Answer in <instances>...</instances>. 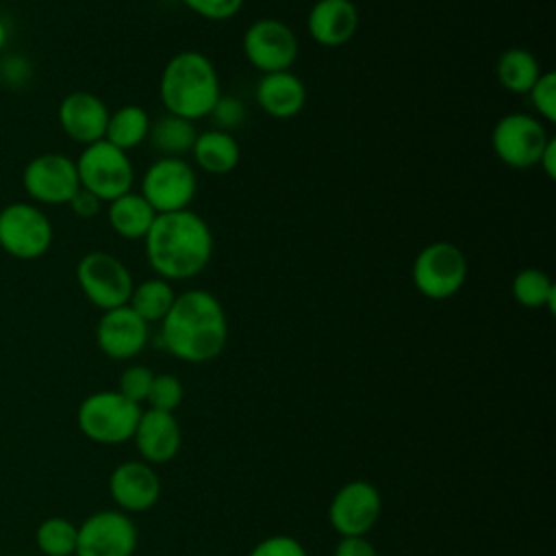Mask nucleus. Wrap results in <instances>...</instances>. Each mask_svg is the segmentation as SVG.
Here are the masks:
<instances>
[{
  "label": "nucleus",
  "instance_id": "nucleus-1",
  "mask_svg": "<svg viewBox=\"0 0 556 556\" xmlns=\"http://www.w3.org/2000/svg\"><path fill=\"white\" fill-rule=\"evenodd\" d=\"M165 352L185 363H208L217 358L228 341V319L222 302L204 291L176 293L159 332Z\"/></svg>",
  "mask_w": 556,
  "mask_h": 556
},
{
  "label": "nucleus",
  "instance_id": "nucleus-2",
  "mask_svg": "<svg viewBox=\"0 0 556 556\" xmlns=\"http://www.w3.org/2000/svg\"><path fill=\"white\" fill-rule=\"evenodd\" d=\"M146 261L154 276L180 282L200 276L213 256V232L204 217L185 208L154 217L143 237Z\"/></svg>",
  "mask_w": 556,
  "mask_h": 556
},
{
  "label": "nucleus",
  "instance_id": "nucleus-3",
  "mask_svg": "<svg viewBox=\"0 0 556 556\" xmlns=\"http://www.w3.org/2000/svg\"><path fill=\"white\" fill-rule=\"evenodd\" d=\"M159 96L169 115L189 122L208 117L222 96L217 67L200 50H180L163 65Z\"/></svg>",
  "mask_w": 556,
  "mask_h": 556
},
{
  "label": "nucleus",
  "instance_id": "nucleus-4",
  "mask_svg": "<svg viewBox=\"0 0 556 556\" xmlns=\"http://www.w3.org/2000/svg\"><path fill=\"white\" fill-rule=\"evenodd\" d=\"M141 417V406L115 391H96L87 395L76 413L80 432L96 443L117 445L132 439Z\"/></svg>",
  "mask_w": 556,
  "mask_h": 556
},
{
  "label": "nucleus",
  "instance_id": "nucleus-5",
  "mask_svg": "<svg viewBox=\"0 0 556 556\" xmlns=\"http://www.w3.org/2000/svg\"><path fill=\"white\" fill-rule=\"evenodd\" d=\"M78 182L102 202H111L132 191L135 167L128 152L115 148L106 139L89 143L76 159Z\"/></svg>",
  "mask_w": 556,
  "mask_h": 556
},
{
  "label": "nucleus",
  "instance_id": "nucleus-6",
  "mask_svg": "<svg viewBox=\"0 0 556 556\" xmlns=\"http://www.w3.org/2000/svg\"><path fill=\"white\" fill-rule=\"evenodd\" d=\"M467 274V256L452 241L428 243L417 252L410 267L415 289L428 300H447L456 295L463 289Z\"/></svg>",
  "mask_w": 556,
  "mask_h": 556
},
{
  "label": "nucleus",
  "instance_id": "nucleus-7",
  "mask_svg": "<svg viewBox=\"0 0 556 556\" xmlns=\"http://www.w3.org/2000/svg\"><path fill=\"white\" fill-rule=\"evenodd\" d=\"M139 193L156 215L185 211L198 193L195 169L180 156H159L146 167Z\"/></svg>",
  "mask_w": 556,
  "mask_h": 556
},
{
  "label": "nucleus",
  "instance_id": "nucleus-8",
  "mask_svg": "<svg viewBox=\"0 0 556 556\" xmlns=\"http://www.w3.org/2000/svg\"><path fill=\"white\" fill-rule=\"evenodd\" d=\"M76 282L83 295L100 311L128 304L135 280L126 263L104 250H91L76 265Z\"/></svg>",
  "mask_w": 556,
  "mask_h": 556
},
{
  "label": "nucleus",
  "instance_id": "nucleus-9",
  "mask_svg": "<svg viewBox=\"0 0 556 556\" xmlns=\"http://www.w3.org/2000/svg\"><path fill=\"white\" fill-rule=\"evenodd\" d=\"M54 239L50 217L35 202H9L0 208V248L20 261L43 256Z\"/></svg>",
  "mask_w": 556,
  "mask_h": 556
},
{
  "label": "nucleus",
  "instance_id": "nucleus-10",
  "mask_svg": "<svg viewBox=\"0 0 556 556\" xmlns=\"http://www.w3.org/2000/svg\"><path fill=\"white\" fill-rule=\"evenodd\" d=\"M552 135L536 115L510 111L502 115L491 132L495 156L513 169H530L539 163Z\"/></svg>",
  "mask_w": 556,
  "mask_h": 556
},
{
  "label": "nucleus",
  "instance_id": "nucleus-11",
  "mask_svg": "<svg viewBox=\"0 0 556 556\" xmlns=\"http://www.w3.org/2000/svg\"><path fill=\"white\" fill-rule=\"evenodd\" d=\"M241 48L248 63L261 74L291 70L300 52L293 28L276 17L254 20L243 33Z\"/></svg>",
  "mask_w": 556,
  "mask_h": 556
},
{
  "label": "nucleus",
  "instance_id": "nucleus-12",
  "mask_svg": "<svg viewBox=\"0 0 556 556\" xmlns=\"http://www.w3.org/2000/svg\"><path fill=\"white\" fill-rule=\"evenodd\" d=\"M22 185L30 200L37 204H67L80 187L76 161L61 152L37 154L26 163L22 172Z\"/></svg>",
  "mask_w": 556,
  "mask_h": 556
},
{
  "label": "nucleus",
  "instance_id": "nucleus-13",
  "mask_svg": "<svg viewBox=\"0 0 556 556\" xmlns=\"http://www.w3.org/2000/svg\"><path fill=\"white\" fill-rule=\"evenodd\" d=\"M137 528L124 510H98L78 526L74 556H132Z\"/></svg>",
  "mask_w": 556,
  "mask_h": 556
},
{
  "label": "nucleus",
  "instance_id": "nucleus-14",
  "mask_svg": "<svg viewBox=\"0 0 556 556\" xmlns=\"http://www.w3.org/2000/svg\"><path fill=\"white\" fill-rule=\"evenodd\" d=\"M380 513V491L367 480H352L334 493L328 519L341 536H365L376 526Z\"/></svg>",
  "mask_w": 556,
  "mask_h": 556
},
{
  "label": "nucleus",
  "instance_id": "nucleus-15",
  "mask_svg": "<svg viewBox=\"0 0 556 556\" xmlns=\"http://www.w3.org/2000/svg\"><path fill=\"white\" fill-rule=\"evenodd\" d=\"M150 339V324L143 321L128 304L102 311L96 326V343L113 361L135 358Z\"/></svg>",
  "mask_w": 556,
  "mask_h": 556
},
{
  "label": "nucleus",
  "instance_id": "nucleus-16",
  "mask_svg": "<svg viewBox=\"0 0 556 556\" xmlns=\"http://www.w3.org/2000/svg\"><path fill=\"white\" fill-rule=\"evenodd\" d=\"M109 493L119 510L143 513L161 497V478L146 460L119 463L109 476Z\"/></svg>",
  "mask_w": 556,
  "mask_h": 556
},
{
  "label": "nucleus",
  "instance_id": "nucleus-17",
  "mask_svg": "<svg viewBox=\"0 0 556 556\" xmlns=\"http://www.w3.org/2000/svg\"><path fill=\"white\" fill-rule=\"evenodd\" d=\"M106 102L91 91H70L56 111L61 130L76 143L89 146L104 139L109 122Z\"/></svg>",
  "mask_w": 556,
  "mask_h": 556
},
{
  "label": "nucleus",
  "instance_id": "nucleus-18",
  "mask_svg": "<svg viewBox=\"0 0 556 556\" xmlns=\"http://www.w3.org/2000/svg\"><path fill=\"white\" fill-rule=\"evenodd\" d=\"M358 9L352 0H317L308 9L306 30L324 48L345 46L358 30Z\"/></svg>",
  "mask_w": 556,
  "mask_h": 556
},
{
  "label": "nucleus",
  "instance_id": "nucleus-19",
  "mask_svg": "<svg viewBox=\"0 0 556 556\" xmlns=\"http://www.w3.org/2000/svg\"><path fill=\"white\" fill-rule=\"evenodd\" d=\"M132 439L146 463L161 465L172 460L178 454L182 443V432L174 413L148 408V410H141Z\"/></svg>",
  "mask_w": 556,
  "mask_h": 556
},
{
  "label": "nucleus",
  "instance_id": "nucleus-20",
  "mask_svg": "<svg viewBox=\"0 0 556 556\" xmlns=\"http://www.w3.org/2000/svg\"><path fill=\"white\" fill-rule=\"evenodd\" d=\"M258 106L274 119H291L306 104V85L291 70L263 74L254 89Z\"/></svg>",
  "mask_w": 556,
  "mask_h": 556
},
{
  "label": "nucleus",
  "instance_id": "nucleus-21",
  "mask_svg": "<svg viewBox=\"0 0 556 556\" xmlns=\"http://www.w3.org/2000/svg\"><path fill=\"white\" fill-rule=\"evenodd\" d=\"M191 154H193L195 165L202 172L213 174V176H224V174H230L239 165L241 148L232 132L211 128V130L198 132Z\"/></svg>",
  "mask_w": 556,
  "mask_h": 556
},
{
  "label": "nucleus",
  "instance_id": "nucleus-22",
  "mask_svg": "<svg viewBox=\"0 0 556 556\" xmlns=\"http://www.w3.org/2000/svg\"><path fill=\"white\" fill-rule=\"evenodd\" d=\"M154 217H156L154 208L146 202L141 193H135V191H128L111 200L106 206L109 226L113 228L115 235L128 241H137V239L143 241Z\"/></svg>",
  "mask_w": 556,
  "mask_h": 556
},
{
  "label": "nucleus",
  "instance_id": "nucleus-23",
  "mask_svg": "<svg viewBox=\"0 0 556 556\" xmlns=\"http://www.w3.org/2000/svg\"><path fill=\"white\" fill-rule=\"evenodd\" d=\"M150 126H152V119L143 106L124 104L109 113L104 139L115 148L130 152L148 139Z\"/></svg>",
  "mask_w": 556,
  "mask_h": 556
},
{
  "label": "nucleus",
  "instance_id": "nucleus-24",
  "mask_svg": "<svg viewBox=\"0 0 556 556\" xmlns=\"http://www.w3.org/2000/svg\"><path fill=\"white\" fill-rule=\"evenodd\" d=\"M541 63L539 59L526 50V48H508L500 54L497 63H495V76L497 83L510 91V93H528L532 89V85L536 83V78L541 76Z\"/></svg>",
  "mask_w": 556,
  "mask_h": 556
},
{
  "label": "nucleus",
  "instance_id": "nucleus-25",
  "mask_svg": "<svg viewBox=\"0 0 556 556\" xmlns=\"http://www.w3.org/2000/svg\"><path fill=\"white\" fill-rule=\"evenodd\" d=\"M198 137V130L193 126V122L178 117V115H163L156 122H152L148 139L152 143V148L161 154V156H185L187 152H191L193 141Z\"/></svg>",
  "mask_w": 556,
  "mask_h": 556
},
{
  "label": "nucleus",
  "instance_id": "nucleus-26",
  "mask_svg": "<svg viewBox=\"0 0 556 556\" xmlns=\"http://www.w3.org/2000/svg\"><path fill=\"white\" fill-rule=\"evenodd\" d=\"M176 300V291L169 280L161 276H152L141 280L132 287V293L128 298V306L148 324H154L167 315Z\"/></svg>",
  "mask_w": 556,
  "mask_h": 556
},
{
  "label": "nucleus",
  "instance_id": "nucleus-27",
  "mask_svg": "<svg viewBox=\"0 0 556 556\" xmlns=\"http://www.w3.org/2000/svg\"><path fill=\"white\" fill-rule=\"evenodd\" d=\"M510 293L515 302L523 308H547L549 313H554L556 285L543 269H536V267L519 269L513 276Z\"/></svg>",
  "mask_w": 556,
  "mask_h": 556
},
{
  "label": "nucleus",
  "instance_id": "nucleus-28",
  "mask_svg": "<svg viewBox=\"0 0 556 556\" xmlns=\"http://www.w3.org/2000/svg\"><path fill=\"white\" fill-rule=\"evenodd\" d=\"M78 526L67 517H46L35 530V543L43 556H74Z\"/></svg>",
  "mask_w": 556,
  "mask_h": 556
},
{
  "label": "nucleus",
  "instance_id": "nucleus-29",
  "mask_svg": "<svg viewBox=\"0 0 556 556\" xmlns=\"http://www.w3.org/2000/svg\"><path fill=\"white\" fill-rule=\"evenodd\" d=\"M185 397L182 382L174 374H154V380L148 391V406L163 413H174Z\"/></svg>",
  "mask_w": 556,
  "mask_h": 556
},
{
  "label": "nucleus",
  "instance_id": "nucleus-30",
  "mask_svg": "<svg viewBox=\"0 0 556 556\" xmlns=\"http://www.w3.org/2000/svg\"><path fill=\"white\" fill-rule=\"evenodd\" d=\"M532 109L539 113L541 122H556V74L552 70H543L532 89L528 91Z\"/></svg>",
  "mask_w": 556,
  "mask_h": 556
},
{
  "label": "nucleus",
  "instance_id": "nucleus-31",
  "mask_svg": "<svg viewBox=\"0 0 556 556\" xmlns=\"http://www.w3.org/2000/svg\"><path fill=\"white\" fill-rule=\"evenodd\" d=\"M152 380H154V371L150 367H146V365H130V367H126L122 371L119 382H117V391L124 397H128L130 402L141 404L148 397Z\"/></svg>",
  "mask_w": 556,
  "mask_h": 556
},
{
  "label": "nucleus",
  "instance_id": "nucleus-32",
  "mask_svg": "<svg viewBox=\"0 0 556 556\" xmlns=\"http://www.w3.org/2000/svg\"><path fill=\"white\" fill-rule=\"evenodd\" d=\"M191 13L208 22H226L232 20L245 0H180Z\"/></svg>",
  "mask_w": 556,
  "mask_h": 556
},
{
  "label": "nucleus",
  "instance_id": "nucleus-33",
  "mask_svg": "<svg viewBox=\"0 0 556 556\" xmlns=\"http://www.w3.org/2000/svg\"><path fill=\"white\" fill-rule=\"evenodd\" d=\"M208 117L213 119L217 130L230 132V130H235L237 126L243 124V119H245V104L239 98H235V96H224L222 93L219 100L215 102V106L211 109Z\"/></svg>",
  "mask_w": 556,
  "mask_h": 556
},
{
  "label": "nucleus",
  "instance_id": "nucleus-34",
  "mask_svg": "<svg viewBox=\"0 0 556 556\" xmlns=\"http://www.w3.org/2000/svg\"><path fill=\"white\" fill-rule=\"evenodd\" d=\"M248 556H308V552L295 536L271 534L258 541Z\"/></svg>",
  "mask_w": 556,
  "mask_h": 556
},
{
  "label": "nucleus",
  "instance_id": "nucleus-35",
  "mask_svg": "<svg viewBox=\"0 0 556 556\" xmlns=\"http://www.w3.org/2000/svg\"><path fill=\"white\" fill-rule=\"evenodd\" d=\"M67 206L72 208V213H74L76 217H80V219H91V217H96V215L100 213L102 200L96 198L91 191L78 187V191L72 195V200L67 202Z\"/></svg>",
  "mask_w": 556,
  "mask_h": 556
},
{
  "label": "nucleus",
  "instance_id": "nucleus-36",
  "mask_svg": "<svg viewBox=\"0 0 556 556\" xmlns=\"http://www.w3.org/2000/svg\"><path fill=\"white\" fill-rule=\"evenodd\" d=\"M334 556H378V552L365 536H341Z\"/></svg>",
  "mask_w": 556,
  "mask_h": 556
},
{
  "label": "nucleus",
  "instance_id": "nucleus-37",
  "mask_svg": "<svg viewBox=\"0 0 556 556\" xmlns=\"http://www.w3.org/2000/svg\"><path fill=\"white\" fill-rule=\"evenodd\" d=\"M536 165L543 169V174H545L549 180L556 178V139H554V137H552L549 143L545 146V150H543V154L539 156V163H536Z\"/></svg>",
  "mask_w": 556,
  "mask_h": 556
},
{
  "label": "nucleus",
  "instance_id": "nucleus-38",
  "mask_svg": "<svg viewBox=\"0 0 556 556\" xmlns=\"http://www.w3.org/2000/svg\"><path fill=\"white\" fill-rule=\"evenodd\" d=\"M7 39H9V28H7L4 20L0 17V52L4 50V46H7Z\"/></svg>",
  "mask_w": 556,
  "mask_h": 556
}]
</instances>
